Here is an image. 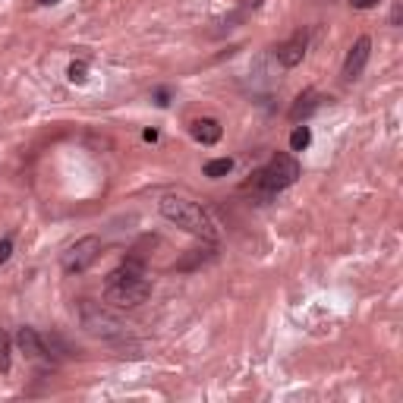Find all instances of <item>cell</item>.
Instances as JSON below:
<instances>
[{
	"label": "cell",
	"mask_w": 403,
	"mask_h": 403,
	"mask_svg": "<svg viewBox=\"0 0 403 403\" xmlns=\"http://www.w3.org/2000/svg\"><path fill=\"white\" fill-rule=\"evenodd\" d=\"M158 208L171 224L183 227L186 233H193V237L205 239V243H215L217 239L215 221H211L208 211H205L199 202H189V199H183V195H164V199L158 202Z\"/></svg>",
	"instance_id": "6da1fadb"
},
{
	"label": "cell",
	"mask_w": 403,
	"mask_h": 403,
	"mask_svg": "<svg viewBox=\"0 0 403 403\" xmlns=\"http://www.w3.org/2000/svg\"><path fill=\"white\" fill-rule=\"evenodd\" d=\"M296 180H300V164H296L293 154H274L265 167H259V171L252 174L249 186L261 189L265 195H274V193H280V189L293 186Z\"/></svg>",
	"instance_id": "7a4b0ae2"
},
{
	"label": "cell",
	"mask_w": 403,
	"mask_h": 403,
	"mask_svg": "<svg viewBox=\"0 0 403 403\" xmlns=\"http://www.w3.org/2000/svg\"><path fill=\"white\" fill-rule=\"evenodd\" d=\"M152 296V280L145 274L139 278H120V280H108L104 284V300L114 309H136Z\"/></svg>",
	"instance_id": "3957f363"
},
{
	"label": "cell",
	"mask_w": 403,
	"mask_h": 403,
	"mask_svg": "<svg viewBox=\"0 0 403 403\" xmlns=\"http://www.w3.org/2000/svg\"><path fill=\"white\" fill-rule=\"evenodd\" d=\"M98 256H101V239L98 237H82L63 252L60 268L67 274H86L89 268L98 261Z\"/></svg>",
	"instance_id": "277c9868"
},
{
	"label": "cell",
	"mask_w": 403,
	"mask_h": 403,
	"mask_svg": "<svg viewBox=\"0 0 403 403\" xmlns=\"http://www.w3.org/2000/svg\"><path fill=\"white\" fill-rule=\"evenodd\" d=\"M79 315H82V324H86V331L91 334L104 337V341H114V337H123V324L117 322L110 312H104L98 302H82L79 306Z\"/></svg>",
	"instance_id": "5b68a950"
},
{
	"label": "cell",
	"mask_w": 403,
	"mask_h": 403,
	"mask_svg": "<svg viewBox=\"0 0 403 403\" xmlns=\"http://www.w3.org/2000/svg\"><path fill=\"white\" fill-rule=\"evenodd\" d=\"M369 57H372V38H369V35H363V38H356V45L350 47V54H346L341 76H344L346 82L359 79V76H363V69H365V63H369Z\"/></svg>",
	"instance_id": "8992f818"
},
{
	"label": "cell",
	"mask_w": 403,
	"mask_h": 403,
	"mask_svg": "<svg viewBox=\"0 0 403 403\" xmlns=\"http://www.w3.org/2000/svg\"><path fill=\"white\" fill-rule=\"evenodd\" d=\"M302 57H306V32H296L293 38H287L284 45L278 47V60H280V67H287V69L300 67Z\"/></svg>",
	"instance_id": "52a82bcc"
},
{
	"label": "cell",
	"mask_w": 403,
	"mask_h": 403,
	"mask_svg": "<svg viewBox=\"0 0 403 403\" xmlns=\"http://www.w3.org/2000/svg\"><path fill=\"white\" fill-rule=\"evenodd\" d=\"M189 132H193L195 142L217 145V142H221V136H224V126L217 123L215 117H199V120H193V123H189Z\"/></svg>",
	"instance_id": "ba28073f"
},
{
	"label": "cell",
	"mask_w": 403,
	"mask_h": 403,
	"mask_svg": "<svg viewBox=\"0 0 403 403\" xmlns=\"http://www.w3.org/2000/svg\"><path fill=\"white\" fill-rule=\"evenodd\" d=\"M16 346H19V350H23L29 359H47V363H51V356H47V346H45V337H41L35 328H19Z\"/></svg>",
	"instance_id": "9c48e42d"
},
{
	"label": "cell",
	"mask_w": 403,
	"mask_h": 403,
	"mask_svg": "<svg viewBox=\"0 0 403 403\" xmlns=\"http://www.w3.org/2000/svg\"><path fill=\"white\" fill-rule=\"evenodd\" d=\"M312 110H318V95H315L312 89H309V91H302V95L296 98V104L290 108V120H296V123H300V120L309 117Z\"/></svg>",
	"instance_id": "30bf717a"
},
{
	"label": "cell",
	"mask_w": 403,
	"mask_h": 403,
	"mask_svg": "<svg viewBox=\"0 0 403 403\" xmlns=\"http://www.w3.org/2000/svg\"><path fill=\"white\" fill-rule=\"evenodd\" d=\"M230 171H233V158H215L202 167V174L208 176V180H221V176H227Z\"/></svg>",
	"instance_id": "8fae6325"
},
{
	"label": "cell",
	"mask_w": 403,
	"mask_h": 403,
	"mask_svg": "<svg viewBox=\"0 0 403 403\" xmlns=\"http://www.w3.org/2000/svg\"><path fill=\"white\" fill-rule=\"evenodd\" d=\"M309 142H312V130L306 123L293 126V132H290V152H306Z\"/></svg>",
	"instance_id": "7c38bea8"
},
{
	"label": "cell",
	"mask_w": 403,
	"mask_h": 403,
	"mask_svg": "<svg viewBox=\"0 0 403 403\" xmlns=\"http://www.w3.org/2000/svg\"><path fill=\"white\" fill-rule=\"evenodd\" d=\"M211 259H215V249H205V256H202V249H193L189 252V259H183L176 268H180V271H189V268L205 265V261H211Z\"/></svg>",
	"instance_id": "4fadbf2b"
},
{
	"label": "cell",
	"mask_w": 403,
	"mask_h": 403,
	"mask_svg": "<svg viewBox=\"0 0 403 403\" xmlns=\"http://www.w3.org/2000/svg\"><path fill=\"white\" fill-rule=\"evenodd\" d=\"M67 76H69L73 86H86V82H89V67H86V63H69Z\"/></svg>",
	"instance_id": "5bb4252c"
},
{
	"label": "cell",
	"mask_w": 403,
	"mask_h": 403,
	"mask_svg": "<svg viewBox=\"0 0 403 403\" xmlns=\"http://www.w3.org/2000/svg\"><path fill=\"white\" fill-rule=\"evenodd\" d=\"M13 359H10V337H6V331L0 328V372H10Z\"/></svg>",
	"instance_id": "9a60e30c"
},
{
	"label": "cell",
	"mask_w": 403,
	"mask_h": 403,
	"mask_svg": "<svg viewBox=\"0 0 403 403\" xmlns=\"http://www.w3.org/2000/svg\"><path fill=\"white\" fill-rule=\"evenodd\" d=\"M10 256H13V239L4 237V239H0V265H6V261H10Z\"/></svg>",
	"instance_id": "2e32d148"
},
{
	"label": "cell",
	"mask_w": 403,
	"mask_h": 403,
	"mask_svg": "<svg viewBox=\"0 0 403 403\" xmlns=\"http://www.w3.org/2000/svg\"><path fill=\"white\" fill-rule=\"evenodd\" d=\"M154 104H158V108H167V104H171V91L158 89V91H154Z\"/></svg>",
	"instance_id": "e0dca14e"
},
{
	"label": "cell",
	"mask_w": 403,
	"mask_h": 403,
	"mask_svg": "<svg viewBox=\"0 0 403 403\" xmlns=\"http://www.w3.org/2000/svg\"><path fill=\"white\" fill-rule=\"evenodd\" d=\"M400 16H403V0H394V6H391V25H400Z\"/></svg>",
	"instance_id": "ac0fdd59"
},
{
	"label": "cell",
	"mask_w": 403,
	"mask_h": 403,
	"mask_svg": "<svg viewBox=\"0 0 403 403\" xmlns=\"http://www.w3.org/2000/svg\"><path fill=\"white\" fill-rule=\"evenodd\" d=\"M353 10H372V6H378V0H350Z\"/></svg>",
	"instance_id": "d6986e66"
},
{
	"label": "cell",
	"mask_w": 403,
	"mask_h": 403,
	"mask_svg": "<svg viewBox=\"0 0 403 403\" xmlns=\"http://www.w3.org/2000/svg\"><path fill=\"white\" fill-rule=\"evenodd\" d=\"M142 139H145V142H158V130H145Z\"/></svg>",
	"instance_id": "ffe728a7"
},
{
	"label": "cell",
	"mask_w": 403,
	"mask_h": 403,
	"mask_svg": "<svg viewBox=\"0 0 403 403\" xmlns=\"http://www.w3.org/2000/svg\"><path fill=\"white\" fill-rule=\"evenodd\" d=\"M38 4H41V6H57L60 0H38Z\"/></svg>",
	"instance_id": "44dd1931"
}]
</instances>
